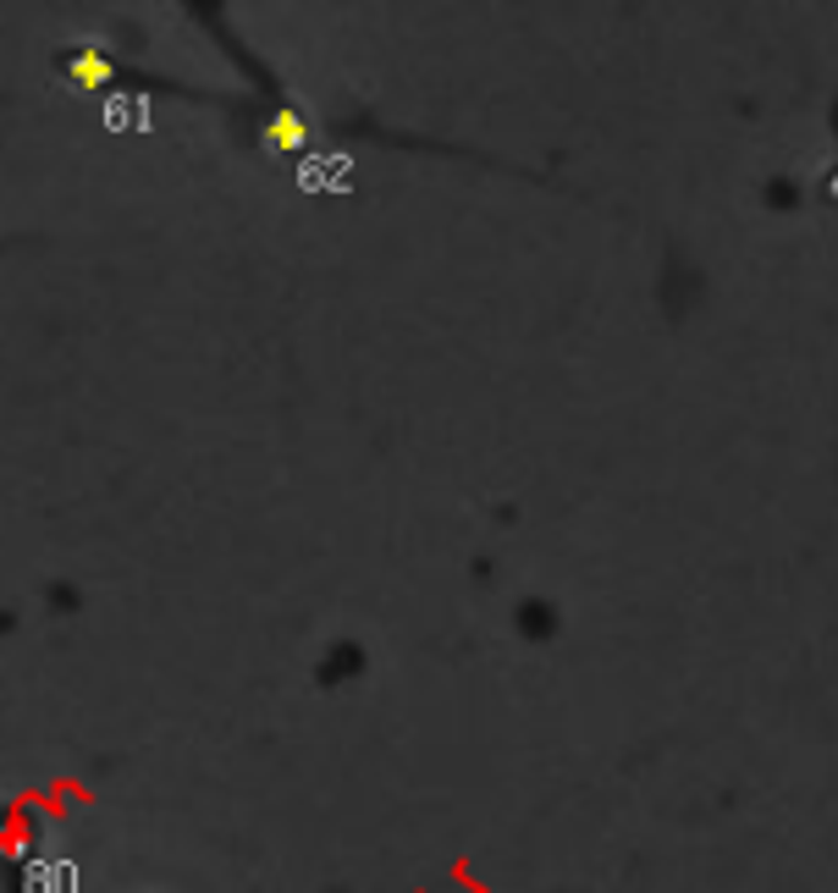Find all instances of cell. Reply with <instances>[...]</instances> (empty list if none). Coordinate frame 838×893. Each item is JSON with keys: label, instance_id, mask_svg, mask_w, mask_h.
<instances>
[{"label": "cell", "instance_id": "1", "mask_svg": "<svg viewBox=\"0 0 838 893\" xmlns=\"http://www.w3.org/2000/svg\"><path fill=\"white\" fill-rule=\"evenodd\" d=\"M304 138H310V121L299 111H276L265 121V149H299Z\"/></svg>", "mask_w": 838, "mask_h": 893}, {"label": "cell", "instance_id": "2", "mask_svg": "<svg viewBox=\"0 0 838 893\" xmlns=\"http://www.w3.org/2000/svg\"><path fill=\"white\" fill-rule=\"evenodd\" d=\"M72 78H83V83H100V78H105V61L83 56V61H72Z\"/></svg>", "mask_w": 838, "mask_h": 893}]
</instances>
